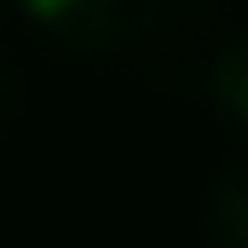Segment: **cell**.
Returning a JSON list of instances; mask_svg holds the SVG:
<instances>
[{
	"label": "cell",
	"mask_w": 248,
	"mask_h": 248,
	"mask_svg": "<svg viewBox=\"0 0 248 248\" xmlns=\"http://www.w3.org/2000/svg\"><path fill=\"white\" fill-rule=\"evenodd\" d=\"M23 17L75 58H110L139 46L156 17H162V0H17Z\"/></svg>",
	"instance_id": "obj_1"
},
{
	"label": "cell",
	"mask_w": 248,
	"mask_h": 248,
	"mask_svg": "<svg viewBox=\"0 0 248 248\" xmlns=\"http://www.w3.org/2000/svg\"><path fill=\"white\" fill-rule=\"evenodd\" d=\"M196 219H202L208 248H248V150L243 156H225L208 173Z\"/></svg>",
	"instance_id": "obj_2"
},
{
	"label": "cell",
	"mask_w": 248,
	"mask_h": 248,
	"mask_svg": "<svg viewBox=\"0 0 248 248\" xmlns=\"http://www.w3.org/2000/svg\"><path fill=\"white\" fill-rule=\"evenodd\" d=\"M208 110L248 139V35L225 41L208 63Z\"/></svg>",
	"instance_id": "obj_3"
},
{
	"label": "cell",
	"mask_w": 248,
	"mask_h": 248,
	"mask_svg": "<svg viewBox=\"0 0 248 248\" xmlns=\"http://www.w3.org/2000/svg\"><path fill=\"white\" fill-rule=\"evenodd\" d=\"M12 98H17V81H12V69H6V58H0V116L12 110Z\"/></svg>",
	"instance_id": "obj_4"
}]
</instances>
